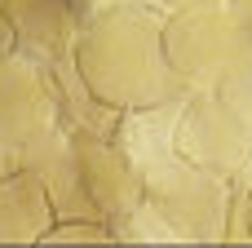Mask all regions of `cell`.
<instances>
[{
    "label": "cell",
    "instance_id": "obj_1",
    "mask_svg": "<svg viewBox=\"0 0 252 248\" xmlns=\"http://www.w3.org/2000/svg\"><path fill=\"white\" fill-rule=\"evenodd\" d=\"M164 18L168 13L159 4H124V9H102L84 22L71 53L80 75L102 102L133 111L186 98V84L177 80L164 53Z\"/></svg>",
    "mask_w": 252,
    "mask_h": 248
},
{
    "label": "cell",
    "instance_id": "obj_2",
    "mask_svg": "<svg viewBox=\"0 0 252 248\" xmlns=\"http://www.w3.org/2000/svg\"><path fill=\"white\" fill-rule=\"evenodd\" d=\"M71 142L49 67L22 49L0 58V173L40 169Z\"/></svg>",
    "mask_w": 252,
    "mask_h": 248
},
{
    "label": "cell",
    "instance_id": "obj_3",
    "mask_svg": "<svg viewBox=\"0 0 252 248\" xmlns=\"http://www.w3.org/2000/svg\"><path fill=\"white\" fill-rule=\"evenodd\" d=\"M164 53L186 93H221L252 62V31L226 0L195 4L164 18Z\"/></svg>",
    "mask_w": 252,
    "mask_h": 248
},
{
    "label": "cell",
    "instance_id": "obj_4",
    "mask_svg": "<svg viewBox=\"0 0 252 248\" xmlns=\"http://www.w3.org/2000/svg\"><path fill=\"white\" fill-rule=\"evenodd\" d=\"M133 164L142 173L146 200L159 204L186 240H226V217L235 213V182L195 164L177 146L137 155Z\"/></svg>",
    "mask_w": 252,
    "mask_h": 248
},
{
    "label": "cell",
    "instance_id": "obj_5",
    "mask_svg": "<svg viewBox=\"0 0 252 248\" xmlns=\"http://www.w3.org/2000/svg\"><path fill=\"white\" fill-rule=\"evenodd\" d=\"M177 151L195 164L221 173L235 186L252 182V115H244L221 93H190L182 124H177Z\"/></svg>",
    "mask_w": 252,
    "mask_h": 248
},
{
    "label": "cell",
    "instance_id": "obj_6",
    "mask_svg": "<svg viewBox=\"0 0 252 248\" xmlns=\"http://www.w3.org/2000/svg\"><path fill=\"white\" fill-rule=\"evenodd\" d=\"M71 151H75V164H80V177L102 213V222L111 226L128 204H137L146 191H142V173L137 164L120 151V142L111 138H89V133H71Z\"/></svg>",
    "mask_w": 252,
    "mask_h": 248
},
{
    "label": "cell",
    "instance_id": "obj_7",
    "mask_svg": "<svg viewBox=\"0 0 252 248\" xmlns=\"http://www.w3.org/2000/svg\"><path fill=\"white\" fill-rule=\"evenodd\" d=\"M89 18H93V0H22L9 13L13 31H18V49L40 62L75 49Z\"/></svg>",
    "mask_w": 252,
    "mask_h": 248
},
{
    "label": "cell",
    "instance_id": "obj_8",
    "mask_svg": "<svg viewBox=\"0 0 252 248\" xmlns=\"http://www.w3.org/2000/svg\"><path fill=\"white\" fill-rule=\"evenodd\" d=\"M53 222L58 213L35 169L0 173V244H40Z\"/></svg>",
    "mask_w": 252,
    "mask_h": 248
},
{
    "label": "cell",
    "instance_id": "obj_9",
    "mask_svg": "<svg viewBox=\"0 0 252 248\" xmlns=\"http://www.w3.org/2000/svg\"><path fill=\"white\" fill-rule=\"evenodd\" d=\"M44 67H49V80H53V93H58V106H62L66 129H71V133H89V138H111V142H115L124 111L111 106V102H102V98L89 89V80H84L80 67H75V53L66 49V53L49 58Z\"/></svg>",
    "mask_w": 252,
    "mask_h": 248
},
{
    "label": "cell",
    "instance_id": "obj_10",
    "mask_svg": "<svg viewBox=\"0 0 252 248\" xmlns=\"http://www.w3.org/2000/svg\"><path fill=\"white\" fill-rule=\"evenodd\" d=\"M111 235L124 240V244H182L186 235L168 222V213L159 204H151L146 195L137 204H128L115 222H111Z\"/></svg>",
    "mask_w": 252,
    "mask_h": 248
},
{
    "label": "cell",
    "instance_id": "obj_11",
    "mask_svg": "<svg viewBox=\"0 0 252 248\" xmlns=\"http://www.w3.org/2000/svg\"><path fill=\"white\" fill-rule=\"evenodd\" d=\"M97 240H115L106 222H89V217H66V222H53L44 231L40 244H97Z\"/></svg>",
    "mask_w": 252,
    "mask_h": 248
},
{
    "label": "cell",
    "instance_id": "obj_12",
    "mask_svg": "<svg viewBox=\"0 0 252 248\" xmlns=\"http://www.w3.org/2000/svg\"><path fill=\"white\" fill-rule=\"evenodd\" d=\"M221 98H230L244 115H252V62L235 75V80H230V84H226V89H221Z\"/></svg>",
    "mask_w": 252,
    "mask_h": 248
},
{
    "label": "cell",
    "instance_id": "obj_13",
    "mask_svg": "<svg viewBox=\"0 0 252 248\" xmlns=\"http://www.w3.org/2000/svg\"><path fill=\"white\" fill-rule=\"evenodd\" d=\"M18 49V31H13V22H9V13L0 9V58H9Z\"/></svg>",
    "mask_w": 252,
    "mask_h": 248
},
{
    "label": "cell",
    "instance_id": "obj_14",
    "mask_svg": "<svg viewBox=\"0 0 252 248\" xmlns=\"http://www.w3.org/2000/svg\"><path fill=\"white\" fill-rule=\"evenodd\" d=\"M164 13H182V9H195V4H217V0H155Z\"/></svg>",
    "mask_w": 252,
    "mask_h": 248
},
{
    "label": "cell",
    "instance_id": "obj_15",
    "mask_svg": "<svg viewBox=\"0 0 252 248\" xmlns=\"http://www.w3.org/2000/svg\"><path fill=\"white\" fill-rule=\"evenodd\" d=\"M124 4H155V0H93V13H102V9H124Z\"/></svg>",
    "mask_w": 252,
    "mask_h": 248
}]
</instances>
